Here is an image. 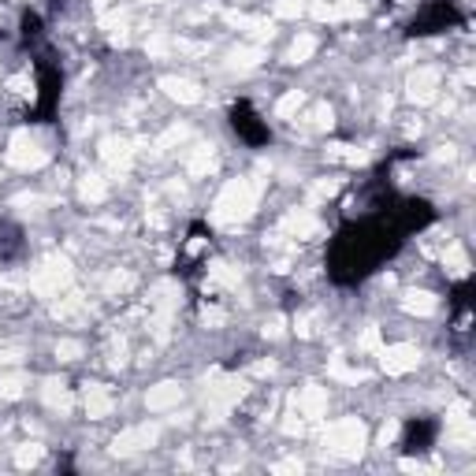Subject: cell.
I'll return each instance as SVG.
<instances>
[{
	"label": "cell",
	"mask_w": 476,
	"mask_h": 476,
	"mask_svg": "<svg viewBox=\"0 0 476 476\" xmlns=\"http://www.w3.org/2000/svg\"><path fill=\"white\" fill-rule=\"evenodd\" d=\"M171 49H175V41H171L168 34H153V38L145 41V52H149V56H168Z\"/></svg>",
	"instance_id": "obj_34"
},
{
	"label": "cell",
	"mask_w": 476,
	"mask_h": 476,
	"mask_svg": "<svg viewBox=\"0 0 476 476\" xmlns=\"http://www.w3.org/2000/svg\"><path fill=\"white\" fill-rule=\"evenodd\" d=\"M309 8H306V0H276V15L279 19H298V15H306Z\"/></svg>",
	"instance_id": "obj_31"
},
{
	"label": "cell",
	"mask_w": 476,
	"mask_h": 476,
	"mask_svg": "<svg viewBox=\"0 0 476 476\" xmlns=\"http://www.w3.org/2000/svg\"><path fill=\"white\" fill-rule=\"evenodd\" d=\"M26 380L23 376H0V398H23Z\"/></svg>",
	"instance_id": "obj_30"
},
{
	"label": "cell",
	"mask_w": 476,
	"mask_h": 476,
	"mask_svg": "<svg viewBox=\"0 0 476 476\" xmlns=\"http://www.w3.org/2000/svg\"><path fill=\"white\" fill-rule=\"evenodd\" d=\"M56 357H60V361H79V357H82V342L63 339V342L56 346Z\"/></svg>",
	"instance_id": "obj_37"
},
{
	"label": "cell",
	"mask_w": 476,
	"mask_h": 476,
	"mask_svg": "<svg viewBox=\"0 0 476 476\" xmlns=\"http://www.w3.org/2000/svg\"><path fill=\"white\" fill-rule=\"evenodd\" d=\"M324 447L339 458H357L365 450V425L357 417H342L324 431Z\"/></svg>",
	"instance_id": "obj_2"
},
{
	"label": "cell",
	"mask_w": 476,
	"mask_h": 476,
	"mask_svg": "<svg viewBox=\"0 0 476 476\" xmlns=\"http://www.w3.org/2000/svg\"><path fill=\"white\" fill-rule=\"evenodd\" d=\"M209 279H212V283H220V287H238L242 272H238V268H231V264H223V261H216V264L209 268Z\"/></svg>",
	"instance_id": "obj_26"
},
{
	"label": "cell",
	"mask_w": 476,
	"mask_h": 476,
	"mask_svg": "<svg viewBox=\"0 0 476 476\" xmlns=\"http://www.w3.org/2000/svg\"><path fill=\"white\" fill-rule=\"evenodd\" d=\"M49 160V149H41V142L30 131H19L12 142H8V164L12 168H23V171H34Z\"/></svg>",
	"instance_id": "obj_5"
},
{
	"label": "cell",
	"mask_w": 476,
	"mask_h": 476,
	"mask_svg": "<svg viewBox=\"0 0 476 476\" xmlns=\"http://www.w3.org/2000/svg\"><path fill=\"white\" fill-rule=\"evenodd\" d=\"M402 306H406V312H417V317H431L439 301H436V294H428V290H406Z\"/></svg>",
	"instance_id": "obj_20"
},
{
	"label": "cell",
	"mask_w": 476,
	"mask_h": 476,
	"mask_svg": "<svg viewBox=\"0 0 476 476\" xmlns=\"http://www.w3.org/2000/svg\"><path fill=\"white\" fill-rule=\"evenodd\" d=\"M149 4H160V0H149Z\"/></svg>",
	"instance_id": "obj_51"
},
{
	"label": "cell",
	"mask_w": 476,
	"mask_h": 476,
	"mask_svg": "<svg viewBox=\"0 0 476 476\" xmlns=\"http://www.w3.org/2000/svg\"><path fill=\"white\" fill-rule=\"evenodd\" d=\"M205 391H209L212 413H216V420H220L227 409H231L238 398L246 395V380H238V376H223V372H212L209 380H205Z\"/></svg>",
	"instance_id": "obj_4"
},
{
	"label": "cell",
	"mask_w": 476,
	"mask_h": 476,
	"mask_svg": "<svg viewBox=\"0 0 476 476\" xmlns=\"http://www.w3.org/2000/svg\"><path fill=\"white\" fill-rule=\"evenodd\" d=\"M179 52H187V56H201V52H209V45H198V41H175Z\"/></svg>",
	"instance_id": "obj_40"
},
{
	"label": "cell",
	"mask_w": 476,
	"mask_h": 476,
	"mask_svg": "<svg viewBox=\"0 0 476 476\" xmlns=\"http://www.w3.org/2000/svg\"><path fill=\"white\" fill-rule=\"evenodd\" d=\"M283 431H290V436H298V431H301V420H283Z\"/></svg>",
	"instance_id": "obj_49"
},
{
	"label": "cell",
	"mask_w": 476,
	"mask_h": 476,
	"mask_svg": "<svg viewBox=\"0 0 476 476\" xmlns=\"http://www.w3.org/2000/svg\"><path fill=\"white\" fill-rule=\"evenodd\" d=\"M68 283H71V264H68V257H60V253L56 257H45L41 268L30 276V290H38V294H45V298L60 294Z\"/></svg>",
	"instance_id": "obj_3"
},
{
	"label": "cell",
	"mask_w": 476,
	"mask_h": 476,
	"mask_svg": "<svg viewBox=\"0 0 476 476\" xmlns=\"http://www.w3.org/2000/svg\"><path fill=\"white\" fill-rule=\"evenodd\" d=\"M328 157L331 160H342V164H361V160H365V153H357L354 145H331Z\"/></svg>",
	"instance_id": "obj_35"
},
{
	"label": "cell",
	"mask_w": 476,
	"mask_h": 476,
	"mask_svg": "<svg viewBox=\"0 0 476 476\" xmlns=\"http://www.w3.org/2000/svg\"><path fill=\"white\" fill-rule=\"evenodd\" d=\"M179 402H182V387H179V383H171V380L157 383V387H149V395H145V406H149V409H157V413H164V409H175Z\"/></svg>",
	"instance_id": "obj_14"
},
{
	"label": "cell",
	"mask_w": 476,
	"mask_h": 476,
	"mask_svg": "<svg viewBox=\"0 0 476 476\" xmlns=\"http://www.w3.org/2000/svg\"><path fill=\"white\" fill-rule=\"evenodd\" d=\"M331 376H335V380H346V383H361L365 380V372L361 369H350L342 357H331Z\"/></svg>",
	"instance_id": "obj_28"
},
{
	"label": "cell",
	"mask_w": 476,
	"mask_h": 476,
	"mask_svg": "<svg viewBox=\"0 0 476 476\" xmlns=\"http://www.w3.org/2000/svg\"><path fill=\"white\" fill-rule=\"evenodd\" d=\"M8 90H12V93H19V97H30V79H26V74H19V79H12V82H8Z\"/></svg>",
	"instance_id": "obj_41"
},
{
	"label": "cell",
	"mask_w": 476,
	"mask_h": 476,
	"mask_svg": "<svg viewBox=\"0 0 476 476\" xmlns=\"http://www.w3.org/2000/svg\"><path fill=\"white\" fill-rule=\"evenodd\" d=\"M15 461L23 465V469H26V465H38V461H41V447H38V443H26V447H19V450H15Z\"/></svg>",
	"instance_id": "obj_36"
},
{
	"label": "cell",
	"mask_w": 476,
	"mask_h": 476,
	"mask_svg": "<svg viewBox=\"0 0 476 476\" xmlns=\"http://www.w3.org/2000/svg\"><path fill=\"white\" fill-rule=\"evenodd\" d=\"M261 60H268V52L261 45H238L231 56H227V68H235V71H250L257 68Z\"/></svg>",
	"instance_id": "obj_18"
},
{
	"label": "cell",
	"mask_w": 476,
	"mask_h": 476,
	"mask_svg": "<svg viewBox=\"0 0 476 476\" xmlns=\"http://www.w3.org/2000/svg\"><path fill=\"white\" fill-rule=\"evenodd\" d=\"M301 104H306V93H301V90H290V93L283 97V101L276 104V112H279V119H290Z\"/></svg>",
	"instance_id": "obj_29"
},
{
	"label": "cell",
	"mask_w": 476,
	"mask_h": 476,
	"mask_svg": "<svg viewBox=\"0 0 476 476\" xmlns=\"http://www.w3.org/2000/svg\"><path fill=\"white\" fill-rule=\"evenodd\" d=\"M131 157H134V145L127 142V138H104V142H101V160H104V164L127 168V164H131Z\"/></svg>",
	"instance_id": "obj_17"
},
{
	"label": "cell",
	"mask_w": 476,
	"mask_h": 476,
	"mask_svg": "<svg viewBox=\"0 0 476 476\" xmlns=\"http://www.w3.org/2000/svg\"><path fill=\"white\" fill-rule=\"evenodd\" d=\"M447 428H450V439L458 443V447H469V443H473V417H469V406H465V402L450 406Z\"/></svg>",
	"instance_id": "obj_12"
},
{
	"label": "cell",
	"mask_w": 476,
	"mask_h": 476,
	"mask_svg": "<svg viewBox=\"0 0 476 476\" xmlns=\"http://www.w3.org/2000/svg\"><path fill=\"white\" fill-rule=\"evenodd\" d=\"M276 473H301V461H279Z\"/></svg>",
	"instance_id": "obj_46"
},
{
	"label": "cell",
	"mask_w": 476,
	"mask_h": 476,
	"mask_svg": "<svg viewBox=\"0 0 476 476\" xmlns=\"http://www.w3.org/2000/svg\"><path fill=\"white\" fill-rule=\"evenodd\" d=\"M439 79H443V74L436 68L413 71V74H409V82H406V97H409V101H417V104H428L431 97L439 93Z\"/></svg>",
	"instance_id": "obj_7"
},
{
	"label": "cell",
	"mask_w": 476,
	"mask_h": 476,
	"mask_svg": "<svg viewBox=\"0 0 476 476\" xmlns=\"http://www.w3.org/2000/svg\"><path fill=\"white\" fill-rule=\"evenodd\" d=\"M361 346H365V350H380V331L369 328V331L361 335Z\"/></svg>",
	"instance_id": "obj_42"
},
{
	"label": "cell",
	"mask_w": 476,
	"mask_h": 476,
	"mask_svg": "<svg viewBox=\"0 0 476 476\" xmlns=\"http://www.w3.org/2000/svg\"><path fill=\"white\" fill-rule=\"evenodd\" d=\"M227 23L238 26V30H246V34H253V38H272V23H268V19H257V15H238V12H231V15H227Z\"/></svg>",
	"instance_id": "obj_19"
},
{
	"label": "cell",
	"mask_w": 476,
	"mask_h": 476,
	"mask_svg": "<svg viewBox=\"0 0 476 476\" xmlns=\"http://www.w3.org/2000/svg\"><path fill=\"white\" fill-rule=\"evenodd\" d=\"M443 264H447L450 276H465V272H469V257L461 253V246H447V253H443Z\"/></svg>",
	"instance_id": "obj_27"
},
{
	"label": "cell",
	"mask_w": 476,
	"mask_h": 476,
	"mask_svg": "<svg viewBox=\"0 0 476 476\" xmlns=\"http://www.w3.org/2000/svg\"><path fill=\"white\" fill-rule=\"evenodd\" d=\"M52 312H56V320H79L86 312V301H82V294H68L52 306Z\"/></svg>",
	"instance_id": "obj_23"
},
{
	"label": "cell",
	"mask_w": 476,
	"mask_h": 476,
	"mask_svg": "<svg viewBox=\"0 0 476 476\" xmlns=\"http://www.w3.org/2000/svg\"><path fill=\"white\" fill-rule=\"evenodd\" d=\"M312 52H317V38H312V34H298L294 45H290V52H287V60L290 63H306V60H312Z\"/></svg>",
	"instance_id": "obj_24"
},
{
	"label": "cell",
	"mask_w": 476,
	"mask_h": 476,
	"mask_svg": "<svg viewBox=\"0 0 476 476\" xmlns=\"http://www.w3.org/2000/svg\"><path fill=\"white\" fill-rule=\"evenodd\" d=\"M331 123H335V112H331L328 104H317V108H312V116H309V127H312V131H328Z\"/></svg>",
	"instance_id": "obj_32"
},
{
	"label": "cell",
	"mask_w": 476,
	"mask_h": 476,
	"mask_svg": "<svg viewBox=\"0 0 476 476\" xmlns=\"http://www.w3.org/2000/svg\"><path fill=\"white\" fill-rule=\"evenodd\" d=\"M160 90H164V93L171 97V101H179V104H198V101H201L198 82H190V79H175V74L160 79Z\"/></svg>",
	"instance_id": "obj_15"
},
{
	"label": "cell",
	"mask_w": 476,
	"mask_h": 476,
	"mask_svg": "<svg viewBox=\"0 0 476 476\" xmlns=\"http://www.w3.org/2000/svg\"><path fill=\"white\" fill-rule=\"evenodd\" d=\"M79 193H82V201L97 205V201H104L108 187H104V179H101V175H86V179H82V187H79Z\"/></svg>",
	"instance_id": "obj_25"
},
{
	"label": "cell",
	"mask_w": 476,
	"mask_h": 476,
	"mask_svg": "<svg viewBox=\"0 0 476 476\" xmlns=\"http://www.w3.org/2000/svg\"><path fill=\"white\" fill-rule=\"evenodd\" d=\"M283 231L290 238H317L320 235V220L312 216L309 209H290L283 216Z\"/></svg>",
	"instance_id": "obj_10"
},
{
	"label": "cell",
	"mask_w": 476,
	"mask_h": 476,
	"mask_svg": "<svg viewBox=\"0 0 476 476\" xmlns=\"http://www.w3.org/2000/svg\"><path fill=\"white\" fill-rule=\"evenodd\" d=\"M157 425H138V428H127L123 436H116L112 443V450L116 454H138V450H149L157 443Z\"/></svg>",
	"instance_id": "obj_8"
},
{
	"label": "cell",
	"mask_w": 476,
	"mask_h": 476,
	"mask_svg": "<svg viewBox=\"0 0 476 476\" xmlns=\"http://www.w3.org/2000/svg\"><path fill=\"white\" fill-rule=\"evenodd\" d=\"M283 328H287V324L279 320V317H272V320L264 324V335H268V339H279V335H283Z\"/></svg>",
	"instance_id": "obj_43"
},
{
	"label": "cell",
	"mask_w": 476,
	"mask_h": 476,
	"mask_svg": "<svg viewBox=\"0 0 476 476\" xmlns=\"http://www.w3.org/2000/svg\"><path fill=\"white\" fill-rule=\"evenodd\" d=\"M205 324H212V328H220V324H223V312H220V309H205Z\"/></svg>",
	"instance_id": "obj_45"
},
{
	"label": "cell",
	"mask_w": 476,
	"mask_h": 476,
	"mask_svg": "<svg viewBox=\"0 0 476 476\" xmlns=\"http://www.w3.org/2000/svg\"><path fill=\"white\" fill-rule=\"evenodd\" d=\"M19 346H0V365H12V361H19Z\"/></svg>",
	"instance_id": "obj_44"
},
{
	"label": "cell",
	"mask_w": 476,
	"mask_h": 476,
	"mask_svg": "<svg viewBox=\"0 0 476 476\" xmlns=\"http://www.w3.org/2000/svg\"><path fill=\"white\" fill-rule=\"evenodd\" d=\"M82 402H86V413H90L93 420L112 413V395H108V387H101V383H86Z\"/></svg>",
	"instance_id": "obj_16"
},
{
	"label": "cell",
	"mask_w": 476,
	"mask_h": 476,
	"mask_svg": "<svg viewBox=\"0 0 476 476\" xmlns=\"http://www.w3.org/2000/svg\"><path fill=\"white\" fill-rule=\"evenodd\" d=\"M436 160H454V145H439V153H436Z\"/></svg>",
	"instance_id": "obj_48"
},
{
	"label": "cell",
	"mask_w": 476,
	"mask_h": 476,
	"mask_svg": "<svg viewBox=\"0 0 476 476\" xmlns=\"http://www.w3.org/2000/svg\"><path fill=\"white\" fill-rule=\"evenodd\" d=\"M309 12H312V19H320V23H339V19L361 15V0H317Z\"/></svg>",
	"instance_id": "obj_9"
},
{
	"label": "cell",
	"mask_w": 476,
	"mask_h": 476,
	"mask_svg": "<svg viewBox=\"0 0 476 476\" xmlns=\"http://www.w3.org/2000/svg\"><path fill=\"white\" fill-rule=\"evenodd\" d=\"M179 306V283H171V279H160L153 287V294H149V309L157 312V317H171Z\"/></svg>",
	"instance_id": "obj_13"
},
{
	"label": "cell",
	"mask_w": 476,
	"mask_h": 476,
	"mask_svg": "<svg viewBox=\"0 0 476 476\" xmlns=\"http://www.w3.org/2000/svg\"><path fill=\"white\" fill-rule=\"evenodd\" d=\"M187 171L190 175H209L212 171V145H193L187 157Z\"/></svg>",
	"instance_id": "obj_22"
},
{
	"label": "cell",
	"mask_w": 476,
	"mask_h": 476,
	"mask_svg": "<svg viewBox=\"0 0 476 476\" xmlns=\"http://www.w3.org/2000/svg\"><path fill=\"white\" fill-rule=\"evenodd\" d=\"M41 398H45V406H49V409H60V413H68V409H71V395H68V387L56 383V380H49L45 387H41Z\"/></svg>",
	"instance_id": "obj_21"
},
{
	"label": "cell",
	"mask_w": 476,
	"mask_h": 476,
	"mask_svg": "<svg viewBox=\"0 0 476 476\" xmlns=\"http://www.w3.org/2000/svg\"><path fill=\"white\" fill-rule=\"evenodd\" d=\"M131 283H134L131 272H112L104 279V290H108V294H123V290H131Z\"/></svg>",
	"instance_id": "obj_33"
},
{
	"label": "cell",
	"mask_w": 476,
	"mask_h": 476,
	"mask_svg": "<svg viewBox=\"0 0 476 476\" xmlns=\"http://www.w3.org/2000/svg\"><path fill=\"white\" fill-rule=\"evenodd\" d=\"M268 372H272V361H257L253 365V376H268Z\"/></svg>",
	"instance_id": "obj_47"
},
{
	"label": "cell",
	"mask_w": 476,
	"mask_h": 476,
	"mask_svg": "<svg viewBox=\"0 0 476 476\" xmlns=\"http://www.w3.org/2000/svg\"><path fill=\"white\" fill-rule=\"evenodd\" d=\"M187 138V127H171V131H164L160 134V142H157V149H168V145H175V142H182Z\"/></svg>",
	"instance_id": "obj_39"
},
{
	"label": "cell",
	"mask_w": 476,
	"mask_h": 476,
	"mask_svg": "<svg viewBox=\"0 0 476 476\" xmlns=\"http://www.w3.org/2000/svg\"><path fill=\"white\" fill-rule=\"evenodd\" d=\"M380 365L387 376H406L413 372L420 365V350L409 342H398V346H387V350H380Z\"/></svg>",
	"instance_id": "obj_6"
},
{
	"label": "cell",
	"mask_w": 476,
	"mask_h": 476,
	"mask_svg": "<svg viewBox=\"0 0 476 476\" xmlns=\"http://www.w3.org/2000/svg\"><path fill=\"white\" fill-rule=\"evenodd\" d=\"M294 406H298V417L317 420L324 409H328V391H324V387H301L294 395Z\"/></svg>",
	"instance_id": "obj_11"
},
{
	"label": "cell",
	"mask_w": 476,
	"mask_h": 476,
	"mask_svg": "<svg viewBox=\"0 0 476 476\" xmlns=\"http://www.w3.org/2000/svg\"><path fill=\"white\" fill-rule=\"evenodd\" d=\"M335 190H339V182H335V179H320V182H312V198H317V201H324V198H335Z\"/></svg>",
	"instance_id": "obj_38"
},
{
	"label": "cell",
	"mask_w": 476,
	"mask_h": 476,
	"mask_svg": "<svg viewBox=\"0 0 476 476\" xmlns=\"http://www.w3.org/2000/svg\"><path fill=\"white\" fill-rule=\"evenodd\" d=\"M257 198H261V182L257 179H231L212 205V220L216 223H242L257 209Z\"/></svg>",
	"instance_id": "obj_1"
},
{
	"label": "cell",
	"mask_w": 476,
	"mask_h": 476,
	"mask_svg": "<svg viewBox=\"0 0 476 476\" xmlns=\"http://www.w3.org/2000/svg\"><path fill=\"white\" fill-rule=\"evenodd\" d=\"M395 431H398L395 425H387V428L380 431V439H383V447H387V443H391V439H395Z\"/></svg>",
	"instance_id": "obj_50"
}]
</instances>
